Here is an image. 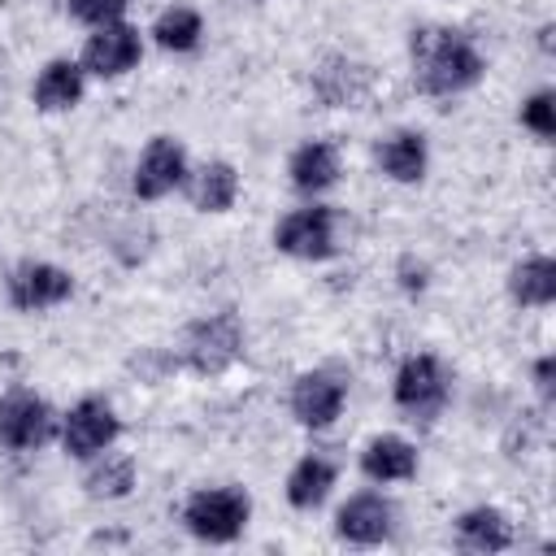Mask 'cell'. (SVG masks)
Listing matches in <instances>:
<instances>
[{
  "label": "cell",
  "mask_w": 556,
  "mask_h": 556,
  "mask_svg": "<svg viewBox=\"0 0 556 556\" xmlns=\"http://www.w3.org/2000/svg\"><path fill=\"white\" fill-rule=\"evenodd\" d=\"M504 295L513 300V308L547 313L556 304V261H552V252L517 256L508 265V274H504Z\"/></svg>",
  "instance_id": "obj_23"
},
{
  "label": "cell",
  "mask_w": 556,
  "mask_h": 556,
  "mask_svg": "<svg viewBox=\"0 0 556 556\" xmlns=\"http://www.w3.org/2000/svg\"><path fill=\"white\" fill-rule=\"evenodd\" d=\"M517 126L539 139V143H552L556 139V91L552 87H534L517 100Z\"/></svg>",
  "instance_id": "obj_24"
},
{
  "label": "cell",
  "mask_w": 556,
  "mask_h": 556,
  "mask_svg": "<svg viewBox=\"0 0 556 556\" xmlns=\"http://www.w3.org/2000/svg\"><path fill=\"white\" fill-rule=\"evenodd\" d=\"M87 87H91V78H87V70L78 65V56L61 52V56H48V61L35 70V78H30V104H35L39 113H48V117L74 113V109L87 100Z\"/></svg>",
  "instance_id": "obj_19"
},
{
  "label": "cell",
  "mask_w": 556,
  "mask_h": 556,
  "mask_svg": "<svg viewBox=\"0 0 556 556\" xmlns=\"http://www.w3.org/2000/svg\"><path fill=\"white\" fill-rule=\"evenodd\" d=\"M395 526H400V508L387 495V486H374V482L348 491L330 517L334 539L348 547H382L395 539Z\"/></svg>",
  "instance_id": "obj_12"
},
{
  "label": "cell",
  "mask_w": 556,
  "mask_h": 556,
  "mask_svg": "<svg viewBox=\"0 0 556 556\" xmlns=\"http://www.w3.org/2000/svg\"><path fill=\"white\" fill-rule=\"evenodd\" d=\"M369 156H374L378 178L395 187H417L430 174V135L421 126H391L374 139Z\"/></svg>",
  "instance_id": "obj_16"
},
{
  "label": "cell",
  "mask_w": 556,
  "mask_h": 556,
  "mask_svg": "<svg viewBox=\"0 0 556 556\" xmlns=\"http://www.w3.org/2000/svg\"><path fill=\"white\" fill-rule=\"evenodd\" d=\"M348 400H352V374L343 365H313V369H300L287 387V417L308 430V434H326L339 426V417L348 413Z\"/></svg>",
  "instance_id": "obj_6"
},
{
  "label": "cell",
  "mask_w": 556,
  "mask_h": 556,
  "mask_svg": "<svg viewBox=\"0 0 556 556\" xmlns=\"http://www.w3.org/2000/svg\"><path fill=\"white\" fill-rule=\"evenodd\" d=\"M339 478H343V460L330 447H308L282 473V500L291 513H317L330 504Z\"/></svg>",
  "instance_id": "obj_15"
},
{
  "label": "cell",
  "mask_w": 556,
  "mask_h": 556,
  "mask_svg": "<svg viewBox=\"0 0 556 556\" xmlns=\"http://www.w3.org/2000/svg\"><path fill=\"white\" fill-rule=\"evenodd\" d=\"M243 352H248V321L235 304L195 313L169 348L174 369H182L191 378H222L243 361Z\"/></svg>",
  "instance_id": "obj_2"
},
{
  "label": "cell",
  "mask_w": 556,
  "mask_h": 556,
  "mask_svg": "<svg viewBox=\"0 0 556 556\" xmlns=\"http://www.w3.org/2000/svg\"><path fill=\"white\" fill-rule=\"evenodd\" d=\"M348 239H352V222L330 200H300L269 230L274 252L287 261H300V265H326V261L343 256Z\"/></svg>",
  "instance_id": "obj_3"
},
{
  "label": "cell",
  "mask_w": 556,
  "mask_h": 556,
  "mask_svg": "<svg viewBox=\"0 0 556 556\" xmlns=\"http://www.w3.org/2000/svg\"><path fill=\"white\" fill-rule=\"evenodd\" d=\"M530 391H534L543 413L556 404V352H539L530 361Z\"/></svg>",
  "instance_id": "obj_27"
},
{
  "label": "cell",
  "mask_w": 556,
  "mask_h": 556,
  "mask_svg": "<svg viewBox=\"0 0 556 556\" xmlns=\"http://www.w3.org/2000/svg\"><path fill=\"white\" fill-rule=\"evenodd\" d=\"M252 513H256V504L243 482H204L182 495L178 526L187 530V539H195L204 547H230L248 534Z\"/></svg>",
  "instance_id": "obj_4"
},
{
  "label": "cell",
  "mask_w": 556,
  "mask_h": 556,
  "mask_svg": "<svg viewBox=\"0 0 556 556\" xmlns=\"http://www.w3.org/2000/svg\"><path fill=\"white\" fill-rule=\"evenodd\" d=\"M78 291L74 269H65L61 261L48 256H22L4 269V304L22 317H39L52 308H65Z\"/></svg>",
  "instance_id": "obj_7"
},
{
  "label": "cell",
  "mask_w": 556,
  "mask_h": 556,
  "mask_svg": "<svg viewBox=\"0 0 556 556\" xmlns=\"http://www.w3.org/2000/svg\"><path fill=\"white\" fill-rule=\"evenodd\" d=\"M243 195V174L235 161L226 156H204V161H191V174L182 182V200L191 204V213L200 217H222L239 204Z\"/></svg>",
  "instance_id": "obj_18"
},
{
  "label": "cell",
  "mask_w": 556,
  "mask_h": 556,
  "mask_svg": "<svg viewBox=\"0 0 556 556\" xmlns=\"http://www.w3.org/2000/svg\"><path fill=\"white\" fill-rule=\"evenodd\" d=\"M143 35H148V43H152L156 52H165V56H191V52H200L204 39H208V17H204V9L191 4V0H169V4L156 9V17L143 26Z\"/></svg>",
  "instance_id": "obj_21"
},
{
  "label": "cell",
  "mask_w": 556,
  "mask_h": 556,
  "mask_svg": "<svg viewBox=\"0 0 556 556\" xmlns=\"http://www.w3.org/2000/svg\"><path fill=\"white\" fill-rule=\"evenodd\" d=\"M391 282H395V291H400L404 300H421V295L430 291V282H434V269H430L426 256L400 252L395 265H391Z\"/></svg>",
  "instance_id": "obj_25"
},
{
  "label": "cell",
  "mask_w": 556,
  "mask_h": 556,
  "mask_svg": "<svg viewBox=\"0 0 556 556\" xmlns=\"http://www.w3.org/2000/svg\"><path fill=\"white\" fill-rule=\"evenodd\" d=\"M122 413L113 408V400L109 395H100V391H87V395H78L74 404H65L61 408V426H56V447H61V456H70V460H91V456H100L104 447H113V443H122Z\"/></svg>",
  "instance_id": "obj_10"
},
{
  "label": "cell",
  "mask_w": 556,
  "mask_h": 556,
  "mask_svg": "<svg viewBox=\"0 0 556 556\" xmlns=\"http://www.w3.org/2000/svg\"><path fill=\"white\" fill-rule=\"evenodd\" d=\"M282 174L300 200H326L343 182V148L330 135H308L287 152Z\"/></svg>",
  "instance_id": "obj_14"
},
{
  "label": "cell",
  "mask_w": 556,
  "mask_h": 556,
  "mask_svg": "<svg viewBox=\"0 0 556 556\" xmlns=\"http://www.w3.org/2000/svg\"><path fill=\"white\" fill-rule=\"evenodd\" d=\"M552 30H556L552 22H543V26H539V48H543V56H552Z\"/></svg>",
  "instance_id": "obj_28"
},
{
  "label": "cell",
  "mask_w": 556,
  "mask_h": 556,
  "mask_svg": "<svg viewBox=\"0 0 556 556\" xmlns=\"http://www.w3.org/2000/svg\"><path fill=\"white\" fill-rule=\"evenodd\" d=\"M356 473L374 486H404L421 473V447H417V439H408L400 430H378L361 443Z\"/></svg>",
  "instance_id": "obj_17"
},
{
  "label": "cell",
  "mask_w": 556,
  "mask_h": 556,
  "mask_svg": "<svg viewBox=\"0 0 556 556\" xmlns=\"http://www.w3.org/2000/svg\"><path fill=\"white\" fill-rule=\"evenodd\" d=\"M143 56H148V35L130 17L91 26L78 48V65L87 70L91 83H122L143 65Z\"/></svg>",
  "instance_id": "obj_11"
},
{
  "label": "cell",
  "mask_w": 556,
  "mask_h": 556,
  "mask_svg": "<svg viewBox=\"0 0 556 556\" xmlns=\"http://www.w3.org/2000/svg\"><path fill=\"white\" fill-rule=\"evenodd\" d=\"M78 486L91 504H122L139 491V460L117 443L78 465Z\"/></svg>",
  "instance_id": "obj_22"
},
{
  "label": "cell",
  "mask_w": 556,
  "mask_h": 556,
  "mask_svg": "<svg viewBox=\"0 0 556 556\" xmlns=\"http://www.w3.org/2000/svg\"><path fill=\"white\" fill-rule=\"evenodd\" d=\"M374 87H378V70L348 52H321L308 70V91L321 109H365Z\"/></svg>",
  "instance_id": "obj_13"
},
{
  "label": "cell",
  "mask_w": 556,
  "mask_h": 556,
  "mask_svg": "<svg viewBox=\"0 0 556 556\" xmlns=\"http://www.w3.org/2000/svg\"><path fill=\"white\" fill-rule=\"evenodd\" d=\"M452 543L469 556H495L517 547V521L500 504H469L452 517Z\"/></svg>",
  "instance_id": "obj_20"
},
{
  "label": "cell",
  "mask_w": 556,
  "mask_h": 556,
  "mask_svg": "<svg viewBox=\"0 0 556 556\" xmlns=\"http://www.w3.org/2000/svg\"><path fill=\"white\" fill-rule=\"evenodd\" d=\"M130 4H135V0H65V13H70L83 30H91V26L122 22V17L130 13Z\"/></svg>",
  "instance_id": "obj_26"
},
{
  "label": "cell",
  "mask_w": 556,
  "mask_h": 556,
  "mask_svg": "<svg viewBox=\"0 0 556 556\" xmlns=\"http://www.w3.org/2000/svg\"><path fill=\"white\" fill-rule=\"evenodd\" d=\"M408 74L426 100H460L486 78V52L465 26H413L408 30Z\"/></svg>",
  "instance_id": "obj_1"
},
{
  "label": "cell",
  "mask_w": 556,
  "mask_h": 556,
  "mask_svg": "<svg viewBox=\"0 0 556 556\" xmlns=\"http://www.w3.org/2000/svg\"><path fill=\"white\" fill-rule=\"evenodd\" d=\"M452 391H456V369L430 348L404 352L391 369V408L413 426H434L447 413Z\"/></svg>",
  "instance_id": "obj_5"
},
{
  "label": "cell",
  "mask_w": 556,
  "mask_h": 556,
  "mask_svg": "<svg viewBox=\"0 0 556 556\" xmlns=\"http://www.w3.org/2000/svg\"><path fill=\"white\" fill-rule=\"evenodd\" d=\"M187 174H191V152H187V143H182L178 135L161 130V135H152V139L135 152L126 187H130V200H135V204H161V200H169V195H182Z\"/></svg>",
  "instance_id": "obj_9"
},
{
  "label": "cell",
  "mask_w": 556,
  "mask_h": 556,
  "mask_svg": "<svg viewBox=\"0 0 556 556\" xmlns=\"http://www.w3.org/2000/svg\"><path fill=\"white\" fill-rule=\"evenodd\" d=\"M56 426H61V408L35 387L0 391V452L9 456L43 452L56 443Z\"/></svg>",
  "instance_id": "obj_8"
}]
</instances>
